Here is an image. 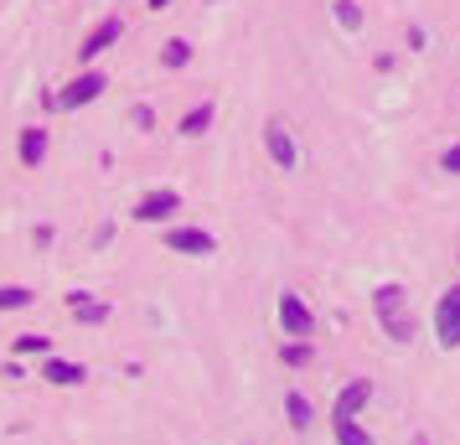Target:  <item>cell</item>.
<instances>
[{
	"instance_id": "obj_16",
	"label": "cell",
	"mask_w": 460,
	"mask_h": 445,
	"mask_svg": "<svg viewBox=\"0 0 460 445\" xmlns=\"http://www.w3.org/2000/svg\"><path fill=\"white\" fill-rule=\"evenodd\" d=\"M22 306H31L26 285H0V311H22Z\"/></svg>"
},
{
	"instance_id": "obj_6",
	"label": "cell",
	"mask_w": 460,
	"mask_h": 445,
	"mask_svg": "<svg viewBox=\"0 0 460 445\" xmlns=\"http://www.w3.org/2000/svg\"><path fill=\"white\" fill-rule=\"evenodd\" d=\"M264 146H270L274 166H285V171L295 166V140H290V129L279 125V120H270V125H264Z\"/></svg>"
},
{
	"instance_id": "obj_23",
	"label": "cell",
	"mask_w": 460,
	"mask_h": 445,
	"mask_svg": "<svg viewBox=\"0 0 460 445\" xmlns=\"http://www.w3.org/2000/svg\"><path fill=\"white\" fill-rule=\"evenodd\" d=\"M150 5H155V11H161V5H171V0H150Z\"/></svg>"
},
{
	"instance_id": "obj_8",
	"label": "cell",
	"mask_w": 460,
	"mask_h": 445,
	"mask_svg": "<svg viewBox=\"0 0 460 445\" xmlns=\"http://www.w3.org/2000/svg\"><path fill=\"white\" fill-rule=\"evenodd\" d=\"M176 208H181V197H176V191H150V197H140L135 218H140V223H161V218H171Z\"/></svg>"
},
{
	"instance_id": "obj_21",
	"label": "cell",
	"mask_w": 460,
	"mask_h": 445,
	"mask_svg": "<svg viewBox=\"0 0 460 445\" xmlns=\"http://www.w3.org/2000/svg\"><path fill=\"white\" fill-rule=\"evenodd\" d=\"M129 120H135V129H150V125H155V114H150L146 104H135V109H129Z\"/></svg>"
},
{
	"instance_id": "obj_14",
	"label": "cell",
	"mask_w": 460,
	"mask_h": 445,
	"mask_svg": "<svg viewBox=\"0 0 460 445\" xmlns=\"http://www.w3.org/2000/svg\"><path fill=\"white\" fill-rule=\"evenodd\" d=\"M161 63H166V67H187L191 63V42H187V37H171V42L161 47Z\"/></svg>"
},
{
	"instance_id": "obj_1",
	"label": "cell",
	"mask_w": 460,
	"mask_h": 445,
	"mask_svg": "<svg viewBox=\"0 0 460 445\" xmlns=\"http://www.w3.org/2000/svg\"><path fill=\"white\" fill-rule=\"evenodd\" d=\"M373 311H377L383 332H388L394 342L414 337V311H409V290H403V285H377L373 290Z\"/></svg>"
},
{
	"instance_id": "obj_22",
	"label": "cell",
	"mask_w": 460,
	"mask_h": 445,
	"mask_svg": "<svg viewBox=\"0 0 460 445\" xmlns=\"http://www.w3.org/2000/svg\"><path fill=\"white\" fill-rule=\"evenodd\" d=\"M445 171H456V176H460V146L445 150Z\"/></svg>"
},
{
	"instance_id": "obj_18",
	"label": "cell",
	"mask_w": 460,
	"mask_h": 445,
	"mask_svg": "<svg viewBox=\"0 0 460 445\" xmlns=\"http://www.w3.org/2000/svg\"><path fill=\"white\" fill-rule=\"evenodd\" d=\"M336 22L347 26V31H357V26H362V11H357V0H336Z\"/></svg>"
},
{
	"instance_id": "obj_7",
	"label": "cell",
	"mask_w": 460,
	"mask_h": 445,
	"mask_svg": "<svg viewBox=\"0 0 460 445\" xmlns=\"http://www.w3.org/2000/svg\"><path fill=\"white\" fill-rule=\"evenodd\" d=\"M367 399H373V383H367V378L347 383V388H341V399H336V409H332V420H357V409H362Z\"/></svg>"
},
{
	"instance_id": "obj_11",
	"label": "cell",
	"mask_w": 460,
	"mask_h": 445,
	"mask_svg": "<svg viewBox=\"0 0 460 445\" xmlns=\"http://www.w3.org/2000/svg\"><path fill=\"white\" fill-rule=\"evenodd\" d=\"M67 311H73V316L84 321V326H99V321L109 316V306H104V300H88V296H67Z\"/></svg>"
},
{
	"instance_id": "obj_20",
	"label": "cell",
	"mask_w": 460,
	"mask_h": 445,
	"mask_svg": "<svg viewBox=\"0 0 460 445\" xmlns=\"http://www.w3.org/2000/svg\"><path fill=\"white\" fill-rule=\"evenodd\" d=\"M16 352H47V337L26 332V337H16Z\"/></svg>"
},
{
	"instance_id": "obj_19",
	"label": "cell",
	"mask_w": 460,
	"mask_h": 445,
	"mask_svg": "<svg viewBox=\"0 0 460 445\" xmlns=\"http://www.w3.org/2000/svg\"><path fill=\"white\" fill-rule=\"evenodd\" d=\"M285 362H290V368H305V362H311V347H305V342H290V347H285Z\"/></svg>"
},
{
	"instance_id": "obj_3",
	"label": "cell",
	"mask_w": 460,
	"mask_h": 445,
	"mask_svg": "<svg viewBox=\"0 0 460 445\" xmlns=\"http://www.w3.org/2000/svg\"><path fill=\"white\" fill-rule=\"evenodd\" d=\"M104 93V73H78L73 84L58 93V109H78V104H93Z\"/></svg>"
},
{
	"instance_id": "obj_10",
	"label": "cell",
	"mask_w": 460,
	"mask_h": 445,
	"mask_svg": "<svg viewBox=\"0 0 460 445\" xmlns=\"http://www.w3.org/2000/svg\"><path fill=\"white\" fill-rule=\"evenodd\" d=\"M42 378L58 383V388H73V383H84V368H78V362H63V358H47L42 362Z\"/></svg>"
},
{
	"instance_id": "obj_15",
	"label": "cell",
	"mask_w": 460,
	"mask_h": 445,
	"mask_svg": "<svg viewBox=\"0 0 460 445\" xmlns=\"http://www.w3.org/2000/svg\"><path fill=\"white\" fill-rule=\"evenodd\" d=\"M332 424H336V441L341 445H373V435H367L357 420H332Z\"/></svg>"
},
{
	"instance_id": "obj_17",
	"label": "cell",
	"mask_w": 460,
	"mask_h": 445,
	"mask_svg": "<svg viewBox=\"0 0 460 445\" xmlns=\"http://www.w3.org/2000/svg\"><path fill=\"white\" fill-rule=\"evenodd\" d=\"M208 125H212V104H202V109H191L187 120H181V135H202Z\"/></svg>"
},
{
	"instance_id": "obj_24",
	"label": "cell",
	"mask_w": 460,
	"mask_h": 445,
	"mask_svg": "<svg viewBox=\"0 0 460 445\" xmlns=\"http://www.w3.org/2000/svg\"><path fill=\"white\" fill-rule=\"evenodd\" d=\"M208 5H212V0H208Z\"/></svg>"
},
{
	"instance_id": "obj_9",
	"label": "cell",
	"mask_w": 460,
	"mask_h": 445,
	"mask_svg": "<svg viewBox=\"0 0 460 445\" xmlns=\"http://www.w3.org/2000/svg\"><path fill=\"white\" fill-rule=\"evenodd\" d=\"M166 249H176V254H212V234H202V228H171Z\"/></svg>"
},
{
	"instance_id": "obj_12",
	"label": "cell",
	"mask_w": 460,
	"mask_h": 445,
	"mask_svg": "<svg viewBox=\"0 0 460 445\" xmlns=\"http://www.w3.org/2000/svg\"><path fill=\"white\" fill-rule=\"evenodd\" d=\"M47 156V129H22V166H42Z\"/></svg>"
},
{
	"instance_id": "obj_5",
	"label": "cell",
	"mask_w": 460,
	"mask_h": 445,
	"mask_svg": "<svg viewBox=\"0 0 460 445\" xmlns=\"http://www.w3.org/2000/svg\"><path fill=\"white\" fill-rule=\"evenodd\" d=\"M119 31H125V26H119V16H109V22H99V26H93V31L84 37V42H78V58H84V63H93L99 52H109V47L119 42Z\"/></svg>"
},
{
	"instance_id": "obj_13",
	"label": "cell",
	"mask_w": 460,
	"mask_h": 445,
	"mask_svg": "<svg viewBox=\"0 0 460 445\" xmlns=\"http://www.w3.org/2000/svg\"><path fill=\"white\" fill-rule=\"evenodd\" d=\"M285 409H290V424H295V430H311L315 414H311V399H305V394H295V388H290V394H285Z\"/></svg>"
},
{
	"instance_id": "obj_4",
	"label": "cell",
	"mask_w": 460,
	"mask_h": 445,
	"mask_svg": "<svg viewBox=\"0 0 460 445\" xmlns=\"http://www.w3.org/2000/svg\"><path fill=\"white\" fill-rule=\"evenodd\" d=\"M279 326H285L290 337H311V332H315L311 306H305L300 296H279Z\"/></svg>"
},
{
	"instance_id": "obj_2",
	"label": "cell",
	"mask_w": 460,
	"mask_h": 445,
	"mask_svg": "<svg viewBox=\"0 0 460 445\" xmlns=\"http://www.w3.org/2000/svg\"><path fill=\"white\" fill-rule=\"evenodd\" d=\"M435 332L445 347H460V285H450L435 306Z\"/></svg>"
}]
</instances>
